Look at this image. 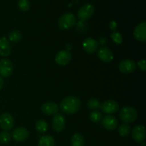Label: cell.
Returning <instances> with one entry per match:
<instances>
[{
	"mask_svg": "<svg viewBox=\"0 0 146 146\" xmlns=\"http://www.w3.org/2000/svg\"><path fill=\"white\" fill-rule=\"evenodd\" d=\"M81 108V101L76 96H68L60 103L61 111L66 114H74Z\"/></svg>",
	"mask_w": 146,
	"mask_h": 146,
	"instance_id": "cell-1",
	"label": "cell"
},
{
	"mask_svg": "<svg viewBox=\"0 0 146 146\" xmlns=\"http://www.w3.org/2000/svg\"><path fill=\"white\" fill-rule=\"evenodd\" d=\"M119 117L125 123H131L137 119L138 113L133 107L125 106L120 111Z\"/></svg>",
	"mask_w": 146,
	"mask_h": 146,
	"instance_id": "cell-2",
	"label": "cell"
},
{
	"mask_svg": "<svg viewBox=\"0 0 146 146\" xmlns=\"http://www.w3.org/2000/svg\"><path fill=\"white\" fill-rule=\"evenodd\" d=\"M76 23V17L71 13H66L59 18L58 25L61 29L66 30L72 28Z\"/></svg>",
	"mask_w": 146,
	"mask_h": 146,
	"instance_id": "cell-3",
	"label": "cell"
},
{
	"mask_svg": "<svg viewBox=\"0 0 146 146\" xmlns=\"http://www.w3.org/2000/svg\"><path fill=\"white\" fill-rule=\"evenodd\" d=\"M95 11V7L91 4H86L83 5L78 11V19L81 21H86L91 19Z\"/></svg>",
	"mask_w": 146,
	"mask_h": 146,
	"instance_id": "cell-4",
	"label": "cell"
},
{
	"mask_svg": "<svg viewBox=\"0 0 146 146\" xmlns=\"http://www.w3.org/2000/svg\"><path fill=\"white\" fill-rule=\"evenodd\" d=\"M14 125V120L9 113H4L0 115V127L4 131H10Z\"/></svg>",
	"mask_w": 146,
	"mask_h": 146,
	"instance_id": "cell-5",
	"label": "cell"
},
{
	"mask_svg": "<svg viewBox=\"0 0 146 146\" xmlns=\"http://www.w3.org/2000/svg\"><path fill=\"white\" fill-rule=\"evenodd\" d=\"M118 68H119V71L123 74H129L135 71V70L136 69V64L133 60H123L120 62Z\"/></svg>",
	"mask_w": 146,
	"mask_h": 146,
	"instance_id": "cell-6",
	"label": "cell"
},
{
	"mask_svg": "<svg viewBox=\"0 0 146 146\" xmlns=\"http://www.w3.org/2000/svg\"><path fill=\"white\" fill-rule=\"evenodd\" d=\"M65 125L66 121L64 115L58 113L55 114L52 121V126L54 131L57 133H61L65 128Z\"/></svg>",
	"mask_w": 146,
	"mask_h": 146,
	"instance_id": "cell-7",
	"label": "cell"
},
{
	"mask_svg": "<svg viewBox=\"0 0 146 146\" xmlns=\"http://www.w3.org/2000/svg\"><path fill=\"white\" fill-rule=\"evenodd\" d=\"M11 137L16 142H24L28 138L29 131L24 127H19L13 131Z\"/></svg>",
	"mask_w": 146,
	"mask_h": 146,
	"instance_id": "cell-8",
	"label": "cell"
},
{
	"mask_svg": "<svg viewBox=\"0 0 146 146\" xmlns=\"http://www.w3.org/2000/svg\"><path fill=\"white\" fill-rule=\"evenodd\" d=\"M13 72V65L11 61L2 58L0 61V75L2 77H9Z\"/></svg>",
	"mask_w": 146,
	"mask_h": 146,
	"instance_id": "cell-9",
	"label": "cell"
},
{
	"mask_svg": "<svg viewBox=\"0 0 146 146\" xmlns=\"http://www.w3.org/2000/svg\"><path fill=\"white\" fill-rule=\"evenodd\" d=\"M100 108H101L104 113L111 115V114H113L118 111L119 106L115 101L110 100V101H106L103 103L101 105Z\"/></svg>",
	"mask_w": 146,
	"mask_h": 146,
	"instance_id": "cell-10",
	"label": "cell"
},
{
	"mask_svg": "<svg viewBox=\"0 0 146 146\" xmlns=\"http://www.w3.org/2000/svg\"><path fill=\"white\" fill-rule=\"evenodd\" d=\"M72 56L68 51L62 50L59 51L55 56V61L60 66H66L71 61Z\"/></svg>",
	"mask_w": 146,
	"mask_h": 146,
	"instance_id": "cell-11",
	"label": "cell"
},
{
	"mask_svg": "<svg viewBox=\"0 0 146 146\" xmlns=\"http://www.w3.org/2000/svg\"><path fill=\"white\" fill-rule=\"evenodd\" d=\"M133 139L137 143L143 142L145 138V128L143 125H137L132 131Z\"/></svg>",
	"mask_w": 146,
	"mask_h": 146,
	"instance_id": "cell-12",
	"label": "cell"
},
{
	"mask_svg": "<svg viewBox=\"0 0 146 146\" xmlns=\"http://www.w3.org/2000/svg\"><path fill=\"white\" fill-rule=\"evenodd\" d=\"M101 122H102V125L104 127V128H106L108 131H113L118 127V121H117L116 118L113 115H106L101 120Z\"/></svg>",
	"mask_w": 146,
	"mask_h": 146,
	"instance_id": "cell-13",
	"label": "cell"
},
{
	"mask_svg": "<svg viewBox=\"0 0 146 146\" xmlns=\"http://www.w3.org/2000/svg\"><path fill=\"white\" fill-rule=\"evenodd\" d=\"M98 56L101 61L105 63H110L113 59V54L108 48L101 47L98 51Z\"/></svg>",
	"mask_w": 146,
	"mask_h": 146,
	"instance_id": "cell-14",
	"label": "cell"
},
{
	"mask_svg": "<svg viewBox=\"0 0 146 146\" xmlns=\"http://www.w3.org/2000/svg\"><path fill=\"white\" fill-rule=\"evenodd\" d=\"M133 35L138 41L141 42L146 41V23L142 22L135 27Z\"/></svg>",
	"mask_w": 146,
	"mask_h": 146,
	"instance_id": "cell-15",
	"label": "cell"
},
{
	"mask_svg": "<svg viewBox=\"0 0 146 146\" xmlns=\"http://www.w3.org/2000/svg\"><path fill=\"white\" fill-rule=\"evenodd\" d=\"M83 48L86 52L88 54H93L97 50L98 44L94 38L91 37L86 38L83 42Z\"/></svg>",
	"mask_w": 146,
	"mask_h": 146,
	"instance_id": "cell-16",
	"label": "cell"
},
{
	"mask_svg": "<svg viewBox=\"0 0 146 146\" xmlns=\"http://www.w3.org/2000/svg\"><path fill=\"white\" fill-rule=\"evenodd\" d=\"M59 107L54 102H46L41 106V111L44 114L48 115H55L58 113Z\"/></svg>",
	"mask_w": 146,
	"mask_h": 146,
	"instance_id": "cell-17",
	"label": "cell"
},
{
	"mask_svg": "<svg viewBox=\"0 0 146 146\" xmlns=\"http://www.w3.org/2000/svg\"><path fill=\"white\" fill-rule=\"evenodd\" d=\"M11 48L9 40L6 37L0 38V55L1 56H8L11 54Z\"/></svg>",
	"mask_w": 146,
	"mask_h": 146,
	"instance_id": "cell-18",
	"label": "cell"
},
{
	"mask_svg": "<svg viewBox=\"0 0 146 146\" xmlns=\"http://www.w3.org/2000/svg\"><path fill=\"white\" fill-rule=\"evenodd\" d=\"M54 138L49 135H44L41 136L38 143V146H54Z\"/></svg>",
	"mask_w": 146,
	"mask_h": 146,
	"instance_id": "cell-19",
	"label": "cell"
},
{
	"mask_svg": "<svg viewBox=\"0 0 146 146\" xmlns=\"http://www.w3.org/2000/svg\"><path fill=\"white\" fill-rule=\"evenodd\" d=\"M71 146H84V138L81 134L75 133L72 135L71 140Z\"/></svg>",
	"mask_w": 146,
	"mask_h": 146,
	"instance_id": "cell-20",
	"label": "cell"
},
{
	"mask_svg": "<svg viewBox=\"0 0 146 146\" xmlns=\"http://www.w3.org/2000/svg\"><path fill=\"white\" fill-rule=\"evenodd\" d=\"M48 123L44 120H38L36 123V130L39 133H45L48 131Z\"/></svg>",
	"mask_w": 146,
	"mask_h": 146,
	"instance_id": "cell-21",
	"label": "cell"
},
{
	"mask_svg": "<svg viewBox=\"0 0 146 146\" xmlns=\"http://www.w3.org/2000/svg\"><path fill=\"white\" fill-rule=\"evenodd\" d=\"M131 126L128 123H123L118 127V133L122 137H127L131 133Z\"/></svg>",
	"mask_w": 146,
	"mask_h": 146,
	"instance_id": "cell-22",
	"label": "cell"
},
{
	"mask_svg": "<svg viewBox=\"0 0 146 146\" xmlns=\"http://www.w3.org/2000/svg\"><path fill=\"white\" fill-rule=\"evenodd\" d=\"M9 41H12L14 43L19 42V41H21V34L19 31L18 30H12L11 31H10L8 35Z\"/></svg>",
	"mask_w": 146,
	"mask_h": 146,
	"instance_id": "cell-23",
	"label": "cell"
},
{
	"mask_svg": "<svg viewBox=\"0 0 146 146\" xmlns=\"http://www.w3.org/2000/svg\"><path fill=\"white\" fill-rule=\"evenodd\" d=\"M11 135L7 131H3L0 133V143L2 144H7L11 141Z\"/></svg>",
	"mask_w": 146,
	"mask_h": 146,
	"instance_id": "cell-24",
	"label": "cell"
},
{
	"mask_svg": "<svg viewBox=\"0 0 146 146\" xmlns=\"http://www.w3.org/2000/svg\"><path fill=\"white\" fill-rule=\"evenodd\" d=\"M101 104L100 101L96 98H91L90 100H88V103H87L88 108L90 109L94 110V111L101 108Z\"/></svg>",
	"mask_w": 146,
	"mask_h": 146,
	"instance_id": "cell-25",
	"label": "cell"
},
{
	"mask_svg": "<svg viewBox=\"0 0 146 146\" xmlns=\"http://www.w3.org/2000/svg\"><path fill=\"white\" fill-rule=\"evenodd\" d=\"M18 7L22 11H27L29 10L31 4L29 0H19L18 1Z\"/></svg>",
	"mask_w": 146,
	"mask_h": 146,
	"instance_id": "cell-26",
	"label": "cell"
},
{
	"mask_svg": "<svg viewBox=\"0 0 146 146\" xmlns=\"http://www.w3.org/2000/svg\"><path fill=\"white\" fill-rule=\"evenodd\" d=\"M90 119L94 123H99L102 120V114L98 111H94L90 114Z\"/></svg>",
	"mask_w": 146,
	"mask_h": 146,
	"instance_id": "cell-27",
	"label": "cell"
},
{
	"mask_svg": "<svg viewBox=\"0 0 146 146\" xmlns=\"http://www.w3.org/2000/svg\"><path fill=\"white\" fill-rule=\"evenodd\" d=\"M111 38L116 44H121L123 42V36L118 31H113L111 35Z\"/></svg>",
	"mask_w": 146,
	"mask_h": 146,
	"instance_id": "cell-28",
	"label": "cell"
},
{
	"mask_svg": "<svg viewBox=\"0 0 146 146\" xmlns=\"http://www.w3.org/2000/svg\"><path fill=\"white\" fill-rule=\"evenodd\" d=\"M138 66L141 70L143 71H145L146 70V62L145 59H141L138 62Z\"/></svg>",
	"mask_w": 146,
	"mask_h": 146,
	"instance_id": "cell-29",
	"label": "cell"
},
{
	"mask_svg": "<svg viewBox=\"0 0 146 146\" xmlns=\"http://www.w3.org/2000/svg\"><path fill=\"white\" fill-rule=\"evenodd\" d=\"M109 27L111 30H115L117 28V23L114 21H111L109 24Z\"/></svg>",
	"mask_w": 146,
	"mask_h": 146,
	"instance_id": "cell-30",
	"label": "cell"
},
{
	"mask_svg": "<svg viewBox=\"0 0 146 146\" xmlns=\"http://www.w3.org/2000/svg\"><path fill=\"white\" fill-rule=\"evenodd\" d=\"M4 79L2 78V77L0 76V90L2 88V87L4 86Z\"/></svg>",
	"mask_w": 146,
	"mask_h": 146,
	"instance_id": "cell-31",
	"label": "cell"
}]
</instances>
